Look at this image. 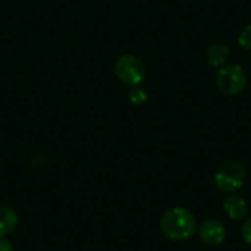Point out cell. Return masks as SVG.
<instances>
[{
    "label": "cell",
    "instance_id": "30bf717a",
    "mask_svg": "<svg viewBox=\"0 0 251 251\" xmlns=\"http://www.w3.org/2000/svg\"><path fill=\"white\" fill-rule=\"evenodd\" d=\"M238 43H240V46L244 50H247L249 53H251V25H247L241 31V34L238 37Z\"/></svg>",
    "mask_w": 251,
    "mask_h": 251
},
{
    "label": "cell",
    "instance_id": "5b68a950",
    "mask_svg": "<svg viewBox=\"0 0 251 251\" xmlns=\"http://www.w3.org/2000/svg\"><path fill=\"white\" fill-rule=\"evenodd\" d=\"M200 240L207 246H221L226 241L228 231L226 226L218 219H206L199 228Z\"/></svg>",
    "mask_w": 251,
    "mask_h": 251
},
{
    "label": "cell",
    "instance_id": "7a4b0ae2",
    "mask_svg": "<svg viewBox=\"0 0 251 251\" xmlns=\"http://www.w3.org/2000/svg\"><path fill=\"white\" fill-rule=\"evenodd\" d=\"M215 185L218 190L226 194H234L237 193L246 181V168L240 160L229 159L222 162L213 176Z\"/></svg>",
    "mask_w": 251,
    "mask_h": 251
},
{
    "label": "cell",
    "instance_id": "7c38bea8",
    "mask_svg": "<svg viewBox=\"0 0 251 251\" xmlns=\"http://www.w3.org/2000/svg\"><path fill=\"white\" fill-rule=\"evenodd\" d=\"M0 251H13V244L7 238H0Z\"/></svg>",
    "mask_w": 251,
    "mask_h": 251
},
{
    "label": "cell",
    "instance_id": "277c9868",
    "mask_svg": "<svg viewBox=\"0 0 251 251\" xmlns=\"http://www.w3.org/2000/svg\"><path fill=\"white\" fill-rule=\"evenodd\" d=\"M216 85L226 96H238L247 87V75L240 65H224L216 74Z\"/></svg>",
    "mask_w": 251,
    "mask_h": 251
},
{
    "label": "cell",
    "instance_id": "3957f363",
    "mask_svg": "<svg viewBox=\"0 0 251 251\" xmlns=\"http://www.w3.org/2000/svg\"><path fill=\"white\" fill-rule=\"evenodd\" d=\"M115 74L121 82L129 87L140 85L146 75L147 68L146 63L135 54H124L115 63Z\"/></svg>",
    "mask_w": 251,
    "mask_h": 251
},
{
    "label": "cell",
    "instance_id": "8fae6325",
    "mask_svg": "<svg viewBox=\"0 0 251 251\" xmlns=\"http://www.w3.org/2000/svg\"><path fill=\"white\" fill-rule=\"evenodd\" d=\"M241 237L246 244L251 246V218L244 221V224L241 226Z\"/></svg>",
    "mask_w": 251,
    "mask_h": 251
},
{
    "label": "cell",
    "instance_id": "9c48e42d",
    "mask_svg": "<svg viewBox=\"0 0 251 251\" xmlns=\"http://www.w3.org/2000/svg\"><path fill=\"white\" fill-rule=\"evenodd\" d=\"M128 99H129V103H131L132 106H143V104L147 101L149 94H147V90H146V88H143V87H140V85H135V87H132V90L129 91Z\"/></svg>",
    "mask_w": 251,
    "mask_h": 251
},
{
    "label": "cell",
    "instance_id": "6da1fadb",
    "mask_svg": "<svg viewBox=\"0 0 251 251\" xmlns=\"http://www.w3.org/2000/svg\"><path fill=\"white\" fill-rule=\"evenodd\" d=\"M197 219L185 207H174L160 219V229L171 241H187L197 232Z\"/></svg>",
    "mask_w": 251,
    "mask_h": 251
},
{
    "label": "cell",
    "instance_id": "52a82bcc",
    "mask_svg": "<svg viewBox=\"0 0 251 251\" xmlns=\"http://www.w3.org/2000/svg\"><path fill=\"white\" fill-rule=\"evenodd\" d=\"M229 56V47L222 43H213L206 50V60L213 68H221Z\"/></svg>",
    "mask_w": 251,
    "mask_h": 251
},
{
    "label": "cell",
    "instance_id": "ba28073f",
    "mask_svg": "<svg viewBox=\"0 0 251 251\" xmlns=\"http://www.w3.org/2000/svg\"><path fill=\"white\" fill-rule=\"evenodd\" d=\"M18 226V215L12 207L0 206V238L10 235Z\"/></svg>",
    "mask_w": 251,
    "mask_h": 251
},
{
    "label": "cell",
    "instance_id": "8992f818",
    "mask_svg": "<svg viewBox=\"0 0 251 251\" xmlns=\"http://www.w3.org/2000/svg\"><path fill=\"white\" fill-rule=\"evenodd\" d=\"M224 210L232 221H244L249 216V203L238 194H229L224 200Z\"/></svg>",
    "mask_w": 251,
    "mask_h": 251
}]
</instances>
